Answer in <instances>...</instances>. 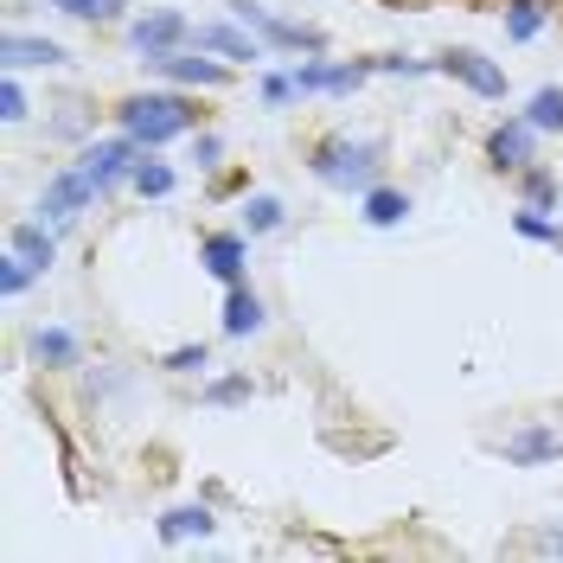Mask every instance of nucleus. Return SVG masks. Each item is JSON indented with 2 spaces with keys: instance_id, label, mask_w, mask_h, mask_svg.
<instances>
[{
  "instance_id": "obj_1",
  "label": "nucleus",
  "mask_w": 563,
  "mask_h": 563,
  "mask_svg": "<svg viewBox=\"0 0 563 563\" xmlns=\"http://www.w3.org/2000/svg\"><path fill=\"white\" fill-rule=\"evenodd\" d=\"M115 122H122V135H135L141 147H161V141L199 129V103L179 97V90H147V97H122V103H115Z\"/></svg>"
},
{
  "instance_id": "obj_2",
  "label": "nucleus",
  "mask_w": 563,
  "mask_h": 563,
  "mask_svg": "<svg viewBox=\"0 0 563 563\" xmlns=\"http://www.w3.org/2000/svg\"><path fill=\"white\" fill-rule=\"evenodd\" d=\"M314 174L327 179V186H346V192H372L378 186V147L372 141H333V147H320L314 154Z\"/></svg>"
},
{
  "instance_id": "obj_3",
  "label": "nucleus",
  "mask_w": 563,
  "mask_h": 563,
  "mask_svg": "<svg viewBox=\"0 0 563 563\" xmlns=\"http://www.w3.org/2000/svg\"><path fill=\"white\" fill-rule=\"evenodd\" d=\"M141 154H147V147H141L135 135H109V141H90V147L77 154V167H84V174L97 179V192H109L115 179H129V174H135V161H141Z\"/></svg>"
},
{
  "instance_id": "obj_4",
  "label": "nucleus",
  "mask_w": 563,
  "mask_h": 563,
  "mask_svg": "<svg viewBox=\"0 0 563 563\" xmlns=\"http://www.w3.org/2000/svg\"><path fill=\"white\" fill-rule=\"evenodd\" d=\"M186 38H192L186 13H167V7H161V13H141L135 26H129V45H135L147 65H154V58H167V52H179Z\"/></svg>"
},
{
  "instance_id": "obj_5",
  "label": "nucleus",
  "mask_w": 563,
  "mask_h": 563,
  "mask_svg": "<svg viewBox=\"0 0 563 563\" xmlns=\"http://www.w3.org/2000/svg\"><path fill=\"white\" fill-rule=\"evenodd\" d=\"M90 199H97V179L84 174V167H65V174L45 186V199H38V218H45V224H70V218L90 206Z\"/></svg>"
},
{
  "instance_id": "obj_6",
  "label": "nucleus",
  "mask_w": 563,
  "mask_h": 563,
  "mask_svg": "<svg viewBox=\"0 0 563 563\" xmlns=\"http://www.w3.org/2000/svg\"><path fill=\"white\" fill-rule=\"evenodd\" d=\"M244 263H250V231H211L206 244H199V269L218 276L224 288L244 282Z\"/></svg>"
},
{
  "instance_id": "obj_7",
  "label": "nucleus",
  "mask_w": 563,
  "mask_h": 563,
  "mask_svg": "<svg viewBox=\"0 0 563 563\" xmlns=\"http://www.w3.org/2000/svg\"><path fill=\"white\" fill-rule=\"evenodd\" d=\"M435 70L455 77V84H467L474 97H506V70L493 65V58H481V52H467V45H461V52H442Z\"/></svg>"
},
{
  "instance_id": "obj_8",
  "label": "nucleus",
  "mask_w": 563,
  "mask_h": 563,
  "mask_svg": "<svg viewBox=\"0 0 563 563\" xmlns=\"http://www.w3.org/2000/svg\"><path fill=\"white\" fill-rule=\"evenodd\" d=\"M531 135H538V129H531L526 115H519V122H499V129L487 135V161L499 167V174H526L531 167Z\"/></svg>"
},
{
  "instance_id": "obj_9",
  "label": "nucleus",
  "mask_w": 563,
  "mask_h": 563,
  "mask_svg": "<svg viewBox=\"0 0 563 563\" xmlns=\"http://www.w3.org/2000/svg\"><path fill=\"white\" fill-rule=\"evenodd\" d=\"M231 20L256 26L269 45H288V52H320V33H308V26H288V20H269V13H263V7H250V0H238V7H231Z\"/></svg>"
},
{
  "instance_id": "obj_10",
  "label": "nucleus",
  "mask_w": 563,
  "mask_h": 563,
  "mask_svg": "<svg viewBox=\"0 0 563 563\" xmlns=\"http://www.w3.org/2000/svg\"><path fill=\"white\" fill-rule=\"evenodd\" d=\"M192 38H199V52H218V58H244V65H256V58H263V45L250 38L244 20H238V26H231V20H211V26H199Z\"/></svg>"
},
{
  "instance_id": "obj_11",
  "label": "nucleus",
  "mask_w": 563,
  "mask_h": 563,
  "mask_svg": "<svg viewBox=\"0 0 563 563\" xmlns=\"http://www.w3.org/2000/svg\"><path fill=\"white\" fill-rule=\"evenodd\" d=\"M558 455H563V435L544 429V422H531V429H519V435L506 442V461H512V467H538V461H558Z\"/></svg>"
},
{
  "instance_id": "obj_12",
  "label": "nucleus",
  "mask_w": 563,
  "mask_h": 563,
  "mask_svg": "<svg viewBox=\"0 0 563 563\" xmlns=\"http://www.w3.org/2000/svg\"><path fill=\"white\" fill-rule=\"evenodd\" d=\"M154 70L161 77H174V84H186V90H218L231 70L211 65V58H179V52H167V58H154Z\"/></svg>"
},
{
  "instance_id": "obj_13",
  "label": "nucleus",
  "mask_w": 563,
  "mask_h": 563,
  "mask_svg": "<svg viewBox=\"0 0 563 563\" xmlns=\"http://www.w3.org/2000/svg\"><path fill=\"white\" fill-rule=\"evenodd\" d=\"M0 58H7V70H26V65H65V45H58V38L7 33V38H0Z\"/></svg>"
},
{
  "instance_id": "obj_14",
  "label": "nucleus",
  "mask_w": 563,
  "mask_h": 563,
  "mask_svg": "<svg viewBox=\"0 0 563 563\" xmlns=\"http://www.w3.org/2000/svg\"><path fill=\"white\" fill-rule=\"evenodd\" d=\"M7 250H13V256H26V263H33L38 276H45V269L58 263V238L45 231V218H38V224H13V238H7Z\"/></svg>"
},
{
  "instance_id": "obj_15",
  "label": "nucleus",
  "mask_w": 563,
  "mask_h": 563,
  "mask_svg": "<svg viewBox=\"0 0 563 563\" xmlns=\"http://www.w3.org/2000/svg\"><path fill=\"white\" fill-rule=\"evenodd\" d=\"M358 218H365L372 231H390V224H404V218H410V199H404V192H390V186H372V192H358Z\"/></svg>"
},
{
  "instance_id": "obj_16",
  "label": "nucleus",
  "mask_w": 563,
  "mask_h": 563,
  "mask_svg": "<svg viewBox=\"0 0 563 563\" xmlns=\"http://www.w3.org/2000/svg\"><path fill=\"white\" fill-rule=\"evenodd\" d=\"M256 327H263V301L238 282V288L224 295V333H231V340H244V333H256Z\"/></svg>"
},
{
  "instance_id": "obj_17",
  "label": "nucleus",
  "mask_w": 563,
  "mask_h": 563,
  "mask_svg": "<svg viewBox=\"0 0 563 563\" xmlns=\"http://www.w3.org/2000/svg\"><path fill=\"white\" fill-rule=\"evenodd\" d=\"M544 20H551V7L544 0H506V38H538L544 33Z\"/></svg>"
},
{
  "instance_id": "obj_18",
  "label": "nucleus",
  "mask_w": 563,
  "mask_h": 563,
  "mask_svg": "<svg viewBox=\"0 0 563 563\" xmlns=\"http://www.w3.org/2000/svg\"><path fill=\"white\" fill-rule=\"evenodd\" d=\"M129 186H135L141 199H167V192L179 186V174L167 167V161H147V154H141V161H135V174H129Z\"/></svg>"
},
{
  "instance_id": "obj_19",
  "label": "nucleus",
  "mask_w": 563,
  "mask_h": 563,
  "mask_svg": "<svg viewBox=\"0 0 563 563\" xmlns=\"http://www.w3.org/2000/svg\"><path fill=\"white\" fill-rule=\"evenodd\" d=\"M206 531H211V512H206V506H174V512L161 519V538H167V544H186V538H206Z\"/></svg>"
},
{
  "instance_id": "obj_20",
  "label": "nucleus",
  "mask_w": 563,
  "mask_h": 563,
  "mask_svg": "<svg viewBox=\"0 0 563 563\" xmlns=\"http://www.w3.org/2000/svg\"><path fill=\"white\" fill-rule=\"evenodd\" d=\"M526 122L538 129V135H551V129H563V90H558V84H544V90H538V97L526 103Z\"/></svg>"
},
{
  "instance_id": "obj_21",
  "label": "nucleus",
  "mask_w": 563,
  "mask_h": 563,
  "mask_svg": "<svg viewBox=\"0 0 563 563\" xmlns=\"http://www.w3.org/2000/svg\"><path fill=\"white\" fill-rule=\"evenodd\" d=\"M282 218H288V211H282L276 192H256V199H244V231H250V238H263V231H282Z\"/></svg>"
},
{
  "instance_id": "obj_22",
  "label": "nucleus",
  "mask_w": 563,
  "mask_h": 563,
  "mask_svg": "<svg viewBox=\"0 0 563 563\" xmlns=\"http://www.w3.org/2000/svg\"><path fill=\"white\" fill-rule=\"evenodd\" d=\"M33 352L45 358V365H70V358H77V333H65V327H38Z\"/></svg>"
},
{
  "instance_id": "obj_23",
  "label": "nucleus",
  "mask_w": 563,
  "mask_h": 563,
  "mask_svg": "<svg viewBox=\"0 0 563 563\" xmlns=\"http://www.w3.org/2000/svg\"><path fill=\"white\" fill-rule=\"evenodd\" d=\"M512 231H519V238H531V244H551V250H563V231L551 224V218H538V206H531V211H519V218H512Z\"/></svg>"
},
{
  "instance_id": "obj_24",
  "label": "nucleus",
  "mask_w": 563,
  "mask_h": 563,
  "mask_svg": "<svg viewBox=\"0 0 563 563\" xmlns=\"http://www.w3.org/2000/svg\"><path fill=\"white\" fill-rule=\"evenodd\" d=\"M45 7H58L70 20H122V0H45Z\"/></svg>"
},
{
  "instance_id": "obj_25",
  "label": "nucleus",
  "mask_w": 563,
  "mask_h": 563,
  "mask_svg": "<svg viewBox=\"0 0 563 563\" xmlns=\"http://www.w3.org/2000/svg\"><path fill=\"white\" fill-rule=\"evenodd\" d=\"M526 206H558V179L544 167H526Z\"/></svg>"
},
{
  "instance_id": "obj_26",
  "label": "nucleus",
  "mask_w": 563,
  "mask_h": 563,
  "mask_svg": "<svg viewBox=\"0 0 563 563\" xmlns=\"http://www.w3.org/2000/svg\"><path fill=\"white\" fill-rule=\"evenodd\" d=\"M38 269L33 263H26V256H13V250H7V269H0V288H7V295H26V282H33Z\"/></svg>"
},
{
  "instance_id": "obj_27",
  "label": "nucleus",
  "mask_w": 563,
  "mask_h": 563,
  "mask_svg": "<svg viewBox=\"0 0 563 563\" xmlns=\"http://www.w3.org/2000/svg\"><path fill=\"white\" fill-rule=\"evenodd\" d=\"M211 365V352L206 346H179V352H167V372H206Z\"/></svg>"
},
{
  "instance_id": "obj_28",
  "label": "nucleus",
  "mask_w": 563,
  "mask_h": 563,
  "mask_svg": "<svg viewBox=\"0 0 563 563\" xmlns=\"http://www.w3.org/2000/svg\"><path fill=\"white\" fill-rule=\"evenodd\" d=\"M0 115H7V122H26V90H20L13 77H7V90H0Z\"/></svg>"
},
{
  "instance_id": "obj_29",
  "label": "nucleus",
  "mask_w": 563,
  "mask_h": 563,
  "mask_svg": "<svg viewBox=\"0 0 563 563\" xmlns=\"http://www.w3.org/2000/svg\"><path fill=\"white\" fill-rule=\"evenodd\" d=\"M288 97H301V90H295V70H288V77H263V103H288Z\"/></svg>"
},
{
  "instance_id": "obj_30",
  "label": "nucleus",
  "mask_w": 563,
  "mask_h": 563,
  "mask_svg": "<svg viewBox=\"0 0 563 563\" xmlns=\"http://www.w3.org/2000/svg\"><path fill=\"white\" fill-rule=\"evenodd\" d=\"M544 551H563V531H551V538H544Z\"/></svg>"
}]
</instances>
